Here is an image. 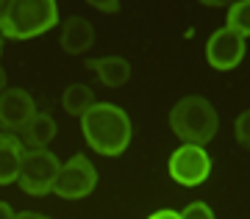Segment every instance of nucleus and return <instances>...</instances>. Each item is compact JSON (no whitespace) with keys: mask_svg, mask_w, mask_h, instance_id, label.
<instances>
[{"mask_svg":"<svg viewBox=\"0 0 250 219\" xmlns=\"http://www.w3.org/2000/svg\"><path fill=\"white\" fill-rule=\"evenodd\" d=\"M59 22V6L53 0H11L3 25V39H34Z\"/></svg>","mask_w":250,"mask_h":219,"instance_id":"nucleus-3","label":"nucleus"},{"mask_svg":"<svg viewBox=\"0 0 250 219\" xmlns=\"http://www.w3.org/2000/svg\"><path fill=\"white\" fill-rule=\"evenodd\" d=\"M233 133H236V141H239L245 150H250V108L242 111L236 117V125H233Z\"/></svg>","mask_w":250,"mask_h":219,"instance_id":"nucleus-15","label":"nucleus"},{"mask_svg":"<svg viewBox=\"0 0 250 219\" xmlns=\"http://www.w3.org/2000/svg\"><path fill=\"white\" fill-rule=\"evenodd\" d=\"M170 128L184 144H195V147H206L208 141L217 136L220 128V117H217L214 105L206 97H184L172 105L170 111Z\"/></svg>","mask_w":250,"mask_h":219,"instance_id":"nucleus-2","label":"nucleus"},{"mask_svg":"<svg viewBox=\"0 0 250 219\" xmlns=\"http://www.w3.org/2000/svg\"><path fill=\"white\" fill-rule=\"evenodd\" d=\"M36 117V103L25 89H6L0 97V128L3 131H25Z\"/></svg>","mask_w":250,"mask_h":219,"instance_id":"nucleus-8","label":"nucleus"},{"mask_svg":"<svg viewBox=\"0 0 250 219\" xmlns=\"http://www.w3.org/2000/svg\"><path fill=\"white\" fill-rule=\"evenodd\" d=\"M95 186H98V169L92 167V161L86 156H72L59 169L53 192L64 200H81V197H89Z\"/></svg>","mask_w":250,"mask_h":219,"instance_id":"nucleus-5","label":"nucleus"},{"mask_svg":"<svg viewBox=\"0 0 250 219\" xmlns=\"http://www.w3.org/2000/svg\"><path fill=\"white\" fill-rule=\"evenodd\" d=\"M181 219H214V211L206 202H189L187 208L181 211Z\"/></svg>","mask_w":250,"mask_h":219,"instance_id":"nucleus-16","label":"nucleus"},{"mask_svg":"<svg viewBox=\"0 0 250 219\" xmlns=\"http://www.w3.org/2000/svg\"><path fill=\"white\" fill-rule=\"evenodd\" d=\"M170 178L181 186H200L206 178L211 175V158L203 147H195V144H181L175 153L170 156Z\"/></svg>","mask_w":250,"mask_h":219,"instance_id":"nucleus-6","label":"nucleus"},{"mask_svg":"<svg viewBox=\"0 0 250 219\" xmlns=\"http://www.w3.org/2000/svg\"><path fill=\"white\" fill-rule=\"evenodd\" d=\"M0 219H14V211L9 202H0Z\"/></svg>","mask_w":250,"mask_h":219,"instance_id":"nucleus-21","label":"nucleus"},{"mask_svg":"<svg viewBox=\"0 0 250 219\" xmlns=\"http://www.w3.org/2000/svg\"><path fill=\"white\" fill-rule=\"evenodd\" d=\"M22 133H25V141L31 144V150H47V144L56 136V119L50 114L36 111V117L28 122V128Z\"/></svg>","mask_w":250,"mask_h":219,"instance_id":"nucleus-12","label":"nucleus"},{"mask_svg":"<svg viewBox=\"0 0 250 219\" xmlns=\"http://www.w3.org/2000/svg\"><path fill=\"white\" fill-rule=\"evenodd\" d=\"M59 169H62V164H59V158L50 150H28L22 156V164H20L17 183L25 194L42 197V194L53 192Z\"/></svg>","mask_w":250,"mask_h":219,"instance_id":"nucleus-4","label":"nucleus"},{"mask_svg":"<svg viewBox=\"0 0 250 219\" xmlns=\"http://www.w3.org/2000/svg\"><path fill=\"white\" fill-rule=\"evenodd\" d=\"M95 75L100 78V83L108 89H120L128 83L131 78V64L120 59V56H103V59H95V61L86 64Z\"/></svg>","mask_w":250,"mask_h":219,"instance_id":"nucleus-10","label":"nucleus"},{"mask_svg":"<svg viewBox=\"0 0 250 219\" xmlns=\"http://www.w3.org/2000/svg\"><path fill=\"white\" fill-rule=\"evenodd\" d=\"M92 44H95V28H92L89 20H83V17L64 20V25H62V47H64V53L81 56V53L89 50Z\"/></svg>","mask_w":250,"mask_h":219,"instance_id":"nucleus-9","label":"nucleus"},{"mask_svg":"<svg viewBox=\"0 0 250 219\" xmlns=\"http://www.w3.org/2000/svg\"><path fill=\"white\" fill-rule=\"evenodd\" d=\"M25 147L17 136H0V186H9L20 178V164H22Z\"/></svg>","mask_w":250,"mask_h":219,"instance_id":"nucleus-11","label":"nucleus"},{"mask_svg":"<svg viewBox=\"0 0 250 219\" xmlns=\"http://www.w3.org/2000/svg\"><path fill=\"white\" fill-rule=\"evenodd\" d=\"M147 219H181V214L172 211V208H161V211H156V214H150Z\"/></svg>","mask_w":250,"mask_h":219,"instance_id":"nucleus-17","label":"nucleus"},{"mask_svg":"<svg viewBox=\"0 0 250 219\" xmlns=\"http://www.w3.org/2000/svg\"><path fill=\"white\" fill-rule=\"evenodd\" d=\"M9 9H11V0H0V31L6 25V17H9Z\"/></svg>","mask_w":250,"mask_h":219,"instance_id":"nucleus-18","label":"nucleus"},{"mask_svg":"<svg viewBox=\"0 0 250 219\" xmlns=\"http://www.w3.org/2000/svg\"><path fill=\"white\" fill-rule=\"evenodd\" d=\"M245 47H248L245 36H239L236 31H231L225 25L208 36V42H206V61L220 72L236 70L242 64V59H245Z\"/></svg>","mask_w":250,"mask_h":219,"instance_id":"nucleus-7","label":"nucleus"},{"mask_svg":"<svg viewBox=\"0 0 250 219\" xmlns=\"http://www.w3.org/2000/svg\"><path fill=\"white\" fill-rule=\"evenodd\" d=\"M225 25L248 39V36H250V0H239V3H233L231 9H228V22H225Z\"/></svg>","mask_w":250,"mask_h":219,"instance_id":"nucleus-14","label":"nucleus"},{"mask_svg":"<svg viewBox=\"0 0 250 219\" xmlns=\"http://www.w3.org/2000/svg\"><path fill=\"white\" fill-rule=\"evenodd\" d=\"M6 95V72H3V67H0V97Z\"/></svg>","mask_w":250,"mask_h":219,"instance_id":"nucleus-22","label":"nucleus"},{"mask_svg":"<svg viewBox=\"0 0 250 219\" xmlns=\"http://www.w3.org/2000/svg\"><path fill=\"white\" fill-rule=\"evenodd\" d=\"M14 219H47L45 214H36V211H22V214H14Z\"/></svg>","mask_w":250,"mask_h":219,"instance_id":"nucleus-19","label":"nucleus"},{"mask_svg":"<svg viewBox=\"0 0 250 219\" xmlns=\"http://www.w3.org/2000/svg\"><path fill=\"white\" fill-rule=\"evenodd\" d=\"M92 105H95V95H92L89 86H83V83H72V86L64 89L62 95V108L67 114L72 117H83L89 111Z\"/></svg>","mask_w":250,"mask_h":219,"instance_id":"nucleus-13","label":"nucleus"},{"mask_svg":"<svg viewBox=\"0 0 250 219\" xmlns=\"http://www.w3.org/2000/svg\"><path fill=\"white\" fill-rule=\"evenodd\" d=\"M0 56H3V34H0Z\"/></svg>","mask_w":250,"mask_h":219,"instance_id":"nucleus-23","label":"nucleus"},{"mask_svg":"<svg viewBox=\"0 0 250 219\" xmlns=\"http://www.w3.org/2000/svg\"><path fill=\"white\" fill-rule=\"evenodd\" d=\"M92 6H95V9H100V11H117V9H120V3H100V0H95Z\"/></svg>","mask_w":250,"mask_h":219,"instance_id":"nucleus-20","label":"nucleus"},{"mask_svg":"<svg viewBox=\"0 0 250 219\" xmlns=\"http://www.w3.org/2000/svg\"><path fill=\"white\" fill-rule=\"evenodd\" d=\"M81 131L100 156H123L131 144V119L114 103H95L81 117Z\"/></svg>","mask_w":250,"mask_h":219,"instance_id":"nucleus-1","label":"nucleus"}]
</instances>
